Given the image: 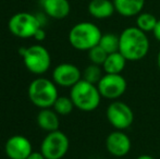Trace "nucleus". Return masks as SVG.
Returning <instances> with one entry per match:
<instances>
[{"mask_svg": "<svg viewBox=\"0 0 160 159\" xmlns=\"http://www.w3.org/2000/svg\"><path fill=\"white\" fill-rule=\"evenodd\" d=\"M119 51L128 61H139L147 56L150 42L147 34L136 26L127 27L120 35Z\"/></svg>", "mask_w": 160, "mask_h": 159, "instance_id": "1", "label": "nucleus"}, {"mask_svg": "<svg viewBox=\"0 0 160 159\" xmlns=\"http://www.w3.org/2000/svg\"><path fill=\"white\" fill-rule=\"evenodd\" d=\"M37 124L40 129L47 132H52L59 130L60 120L59 115L55 110L49 108L40 109L37 115Z\"/></svg>", "mask_w": 160, "mask_h": 159, "instance_id": "16", "label": "nucleus"}, {"mask_svg": "<svg viewBox=\"0 0 160 159\" xmlns=\"http://www.w3.org/2000/svg\"><path fill=\"white\" fill-rule=\"evenodd\" d=\"M6 155L10 159H26L33 152L30 140L23 135H13L4 145Z\"/></svg>", "mask_w": 160, "mask_h": 159, "instance_id": "12", "label": "nucleus"}, {"mask_svg": "<svg viewBox=\"0 0 160 159\" xmlns=\"http://www.w3.org/2000/svg\"><path fill=\"white\" fill-rule=\"evenodd\" d=\"M42 6L47 15L56 20L64 19L71 11L70 2L68 0H44Z\"/></svg>", "mask_w": 160, "mask_h": 159, "instance_id": "14", "label": "nucleus"}, {"mask_svg": "<svg viewBox=\"0 0 160 159\" xmlns=\"http://www.w3.org/2000/svg\"><path fill=\"white\" fill-rule=\"evenodd\" d=\"M132 143L128 134L121 130L111 132L106 138V148L114 157H124L131 151Z\"/></svg>", "mask_w": 160, "mask_h": 159, "instance_id": "11", "label": "nucleus"}, {"mask_svg": "<svg viewBox=\"0 0 160 159\" xmlns=\"http://www.w3.org/2000/svg\"><path fill=\"white\" fill-rule=\"evenodd\" d=\"M70 97L75 108L85 112L96 110L101 102V95L97 85L83 79L71 87Z\"/></svg>", "mask_w": 160, "mask_h": 159, "instance_id": "2", "label": "nucleus"}, {"mask_svg": "<svg viewBox=\"0 0 160 159\" xmlns=\"http://www.w3.org/2000/svg\"><path fill=\"white\" fill-rule=\"evenodd\" d=\"M99 46L109 55L112 52L119 51V45H120V37L113 33H107L101 35Z\"/></svg>", "mask_w": 160, "mask_h": 159, "instance_id": "19", "label": "nucleus"}, {"mask_svg": "<svg viewBox=\"0 0 160 159\" xmlns=\"http://www.w3.org/2000/svg\"><path fill=\"white\" fill-rule=\"evenodd\" d=\"M26 159H46V158L42 154V152L39 151V152H32Z\"/></svg>", "mask_w": 160, "mask_h": 159, "instance_id": "24", "label": "nucleus"}, {"mask_svg": "<svg viewBox=\"0 0 160 159\" xmlns=\"http://www.w3.org/2000/svg\"><path fill=\"white\" fill-rule=\"evenodd\" d=\"M34 38H35L36 40H38V42H42V40H44L45 38H46V33H45V31L42 30V27H40L39 30L35 33Z\"/></svg>", "mask_w": 160, "mask_h": 159, "instance_id": "23", "label": "nucleus"}, {"mask_svg": "<svg viewBox=\"0 0 160 159\" xmlns=\"http://www.w3.org/2000/svg\"><path fill=\"white\" fill-rule=\"evenodd\" d=\"M107 120L116 130H127L134 121V112L128 104L120 100H113L106 111Z\"/></svg>", "mask_w": 160, "mask_h": 159, "instance_id": "8", "label": "nucleus"}, {"mask_svg": "<svg viewBox=\"0 0 160 159\" xmlns=\"http://www.w3.org/2000/svg\"><path fill=\"white\" fill-rule=\"evenodd\" d=\"M157 22H158V19L152 13L141 12L136 17V27H138L145 33H149L155 30Z\"/></svg>", "mask_w": 160, "mask_h": 159, "instance_id": "18", "label": "nucleus"}, {"mask_svg": "<svg viewBox=\"0 0 160 159\" xmlns=\"http://www.w3.org/2000/svg\"><path fill=\"white\" fill-rule=\"evenodd\" d=\"M136 159H155V158L150 155H141V156H138Z\"/></svg>", "mask_w": 160, "mask_h": 159, "instance_id": "26", "label": "nucleus"}, {"mask_svg": "<svg viewBox=\"0 0 160 159\" xmlns=\"http://www.w3.org/2000/svg\"><path fill=\"white\" fill-rule=\"evenodd\" d=\"M100 28L92 22H80L70 30L69 42L73 48L81 51H88L97 46L101 38Z\"/></svg>", "mask_w": 160, "mask_h": 159, "instance_id": "3", "label": "nucleus"}, {"mask_svg": "<svg viewBox=\"0 0 160 159\" xmlns=\"http://www.w3.org/2000/svg\"><path fill=\"white\" fill-rule=\"evenodd\" d=\"M70 147L68 136L60 130L48 132L40 144V152L46 159H62Z\"/></svg>", "mask_w": 160, "mask_h": 159, "instance_id": "7", "label": "nucleus"}, {"mask_svg": "<svg viewBox=\"0 0 160 159\" xmlns=\"http://www.w3.org/2000/svg\"><path fill=\"white\" fill-rule=\"evenodd\" d=\"M102 72H103L102 67L92 63L89 66H87L84 69V71L82 72V79L92 83V84L97 85L99 81L101 80V77H103Z\"/></svg>", "mask_w": 160, "mask_h": 159, "instance_id": "20", "label": "nucleus"}, {"mask_svg": "<svg viewBox=\"0 0 160 159\" xmlns=\"http://www.w3.org/2000/svg\"><path fill=\"white\" fill-rule=\"evenodd\" d=\"M42 27L40 20L28 12L15 13L9 20V30L19 38H31Z\"/></svg>", "mask_w": 160, "mask_h": 159, "instance_id": "6", "label": "nucleus"}, {"mask_svg": "<svg viewBox=\"0 0 160 159\" xmlns=\"http://www.w3.org/2000/svg\"><path fill=\"white\" fill-rule=\"evenodd\" d=\"M20 56L23 58L24 66L33 74L42 75L49 70L51 57L49 51L42 45H33L28 48H20Z\"/></svg>", "mask_w": 160, "mask_h": 159, "instance_id": "5", "label": "nucleus"}, {"mask_svg": "<svg viewBox=\"0 0 160 159\" xmlns=\"http://www.w3.org/2000/svg\"><path fill=\"white\" fill-rule=\"evenodd\" d=\"M116 12L124 17H137L143 12L145 0H112Z\"/></svg>", "mask_w": 160, "mask_h": 159, "instance_id": "13", "label": "nucleus"}, {"mask_svg": "<svg viewBox=\"0 0 160 159\" xmlns=\"http://www.w3.org/2000/svg\"><path fill=\"white\" fill-rule=\"evenodd\" d=\"M82 80V72L73 63H60L52 71V81L62 87H72Z\"/></svg>", "mask_w": 160, "mask_h": 159, "instance_id": "10", "label": "nucleus"}, {"mask_svg": "<svg viewBox=\"0 0 160 159\" xmlns=\"http://www.w3.org/2000/svg\"><path fill=\"white\" fill-rule=\"evenodd\" d=\"M127 61L128 60L123 57L120 51L109 53L102 64L103 72L108 74H121V72L125 69Z\"/></svg>", "mask_w": 160, "mask_h": 159, "instance_id": "17", "label": "nucleus"}, {"mask_svg": "<svg viewBox=\"0 0 160 159\" xmlns=\"http://www.w3.org/2000/svg\"><path fill=\"white\" fill-rule=\"evenodd\" d=\"M101 97L116 100L127 92L128 83L121 74H108L105 73L97 84Z\"/></svg>", "mask_w": 160, "mask_h": 159, "instance_id": "9", "label": "nucleus"}, {"mask_svg": "<svg viewBox=\"0 0 160 159\" xmlns=\"http://www.w3.org/2000/svg\"><path fill=\"white\" fill-rule=\"evenodd\" d=\"M52 107H53V110L59 116H68L72 112V110H73L75 106H74L71 97L59 96Z\"/></svg>", "mask_w": 160, "mask_h": 159, "instance_id": "21", "label": "nucleus"}, {"mask_svg": "<svg viewBox=\"0 0 160 159\" xmlns=\"http://www.w3.org/2000/svg\"><path fill=\"white\" fill-rule=\"evenodd\" d=\"M56 83L46 77H37L28 86V98L31 102L40 109L53 106L58 95Z\"/></svg>", "mask_w": 160, "mask_h": 159, "instance_id": "4", "label": "nucleus"}, {"mask_svg": "<svg viewBox=\"0 0 160 159\" xmlns=\"http://www.w3.org/2000/svg\"><path fill=\"white\" fill-rule=\"evenodd\" d=\"M152 34H154L155 38L158 40V42H160V19L158 20V22H157L155 30L152 31Z\"/></svg>", "mask_w": 160, "mask_h": 159, "instance_id": "25", "label": "nucleus"}, {"mask_svg": "<svg viewBox=\"0 0 160 159\" xmlns=\"http://www.w3.org/2000/svg\"><path fill=\"white\" fill-rule=\"evenodd\" d=\"M108 57V53L101 48L99 45L93 47L92 49L88 50V59L92 63L97 64V66H101L102 67L103 62L106 61Z\"/></svg>", "mask_w": 160, "mask_h": 159, "instance_id": "22", "label": "nucleus"}, {"mask_svg": "<svg viewBox=\"0 0 160 159\" xmlns=\"http://www.w3.org/2000/svg\"><path fill=\"white\" fill-rule=\"evenodd\" d=\"M157 64H158V68L160 70V50H159L158 55H157Z\"/></svg>", "mask_w": 160, "mask_h": 159, "instance_id": "27", "label": "nucleus"}, {"mask_svg": "<svg viewBox=\"0 0 160 159\" xmlns=\"http://www.w3.org/2000/svg\"><path fill=\"white\" fill-rule=\"evenodd\" d=\"M88 12L95 19L105 20L113 15L116 8L111 0H92L88 3Z\"/></svg>", "mask_w": 160, "mask_h": 159, "instance_id": "15", "label": "nucleus"}]
</instances>
